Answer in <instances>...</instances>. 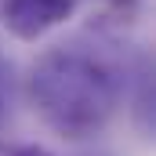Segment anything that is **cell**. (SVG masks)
Wrapping results in <instances>:
<instances>
[{
    "mask_svg": "<svg viewBox=\"0 0 156 156\" xmlns=\"http://www.w3.org/2000/svg\"><path fill=\"white\" fill-rule=\"evenodd\" d=\"M4 156H55V153H47L40 145H11V149H4Z\"/></svg>",
    "mask_w": 156,
    "mask_h": 156,
    "instance_id": "obj_4",
    "label": "cell"
},
{
    "mask_svg": "<svg viewBox=\"0 0 156 156\" xmlns=\"http://www.w3.org/2000/svg\"><path fill=\"white\" fill-rule=\"evenodd\" d=\"M0 156H4V145H0Z\"/></svg>",
    "mask_w": 156,
    "mask_h": 156,
    "instance_id": "obj_5",
    "label": "cell"
},
{
    "mask_svg": "<svg viewBox=\"0 0 156 156\" xmlns=\"http://www.w3.org/2000/svg\"><path fill=\"white\" fill-rule=\"evenodd\" d=\"M76 11V0H4L0 4V22L15 40H33L47 37L62 22H69Z\"/></svg>",
    "mask_w": 156,
    "mask_h": 156,
    "instance_id": "obj_2",
    "label": "cell"
},
{
    "mask_svg": "<svg viewBox=\"0 0 156 156\" xmlns=\"http://www.w3.org/2000/svg\"><path fill=\"white\" fill-rule=\"evenodd\" d=\"M33 113L55 134L83 142L109 127L127 94V73L102 51L62 44L44 51L29 69Z\"/></svg>",
    "mask_w": 156,
    "mask_h": 156,
    "instance_id": "obj_1",
    "label": "cell"
},
{
    "mask_svg": "<svg viewBox=\"0 0 156 156\" xmlns=\"http://www.w3.org/2000/svg\"><path fill=\"white\" fill-rule=\"evenodd\" d=\"M11 113V66L0 58V120H7Z\"/></svg>",
    "mask_w": 156,
    "mask_h": 156,
    "instance_id": "obj_3",
    "label": "cell"
}]
</instances>
